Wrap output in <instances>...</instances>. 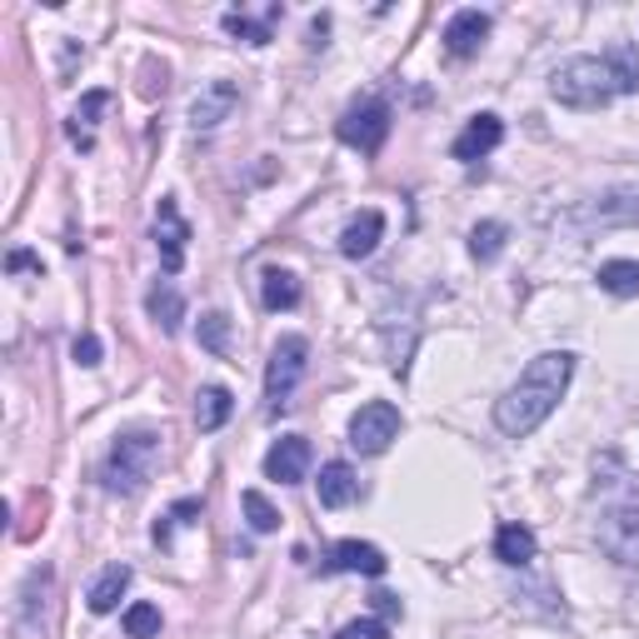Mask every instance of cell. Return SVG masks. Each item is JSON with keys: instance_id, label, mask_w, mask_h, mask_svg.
Masks as SVG:
<instances>
[{"instance_id": "obj_1", "label": "cell", "mask_w": 639, "mask_h": 639, "mask_svg": "<svg viewBox=\"0 0 639 639\" xmlns=\"http://www.w3.org/2000/svg\"><path fill=\"white\" fill-rule=\"evenodd\" d=\"M570 375H574L570 350H545V355H535L525 365V375L505 390V400L494 404V425L505 430V435H515V440L535 435V430L555 415V404L564 400Z\"/></svg>"}, {"instance_id": "obj_2", "label": "cell", "mask_w": 639, "mask_h": 639, "mask_svg": "<svg viewBox=\"0 0 639 639\" xmlns=\"http://www.w3.org/2000/svg\"><path fill=\"white\" fill-rule=\"evenodd\" d=\"M160 465V435L156 430H130L111 445V460H105V490L111 494H140L156 480Z\"/></svg>"}, {"instance_id": "obj_3", "label": "cell", "mask_w": 639, "mask_h": 639, "mask_svg": "<svg viewBox=\"0 0 639 639\" xmlns=\"http://www.w3.org/2000/svg\"><path fill=\"white\" fill-rule=\"evenodd\" d=\"M550 90L560 105H574V111H605L615 101V80H609L605 56H574L564 60L550 76Z\"/></svg>"}, {"instance_id": "obj_4", "label": "cell", "mask_w": 639, "mask_h": 639, "mask_svg": "<svg viewBox=\"0 0 639 639\" xmlns=\"http://www.w3.org/2000/svg\"><path fill=\"white\" fill-rule=\"evenodd\" d=\"M305 365H310V340L305 335H281L270 350V370H265V400L270 410H285V400L295 395V385L305 380Z\"/></svg>"}, {"instance_id": "obj_5", "label": "cell", "mask_w": 639, "mask_h": 639, "mask_svg": "<svg viewBox=\"0 0 639 639\" xmlns=\"http://www.w3.org/2000/svg\"><path fill=\"white\" fill-rule=\"evenodd\" d=\"M574 230H615V225H639V180L615 185V191L584 201L580 210H570Z\"/></svg>"}, {"instance_id": "obj_6", "label": "cell", "mask_w": 639, "mask_h": 639, "mask_svg": "<svg viewBox=\"0 0 639 639\" xmlns=\"http://www.w3.org/2000/svg\"><path fill=\"white\" fill-rule=\"evenodd\" d=\"M340 140L355 150H365V156H375V150L385 146V135H390V105L380 101V95H365V101H355L345 115H340Z\"/></svg>"}, {"instance_id": "obj_7", "label": "cell", "mask_w": 639, "mask_h": 639, "mask_svg": "<svg viewBox=\"0 0 639 639\" xmlns=\"http://www.w3.org/2000/svg\"><path fill=\"white\" fill-rule=\"evenodd\" d=\"M395 435H400V410L390 400H370L350 415V445L360 455H385Z\"/></svg>"}, {"instance_id": "obj_8", "label": "cell", "mask_w": 639, "mask_h": 639, "mask_svg": "<svg viewBox=\"0 0 639 639\" xmlns=\"http://www.w3.org/2000/svg\"><path fill=\"white\" fill-rule=\"evenodd\" d=\"M600 550L615 564H639V505H615L600 515Z\"/></svg>"}, {"instance_id": "obj_9", "label": "cell", "mask_w": 639, "mask_h": 639, "mask_svg": "<svg viewBox=\"0 0 639 639\" xmlns=\"http://www.w3.org/2000/svg\"><path fill=\"white\" fill-rule=\"evenodd\" d=\"M240 105V85L236 80H210L201 85V95L191 101V125L195 130H215L220 121H230V111Z\"/></svg>"}, {"instance_id": "obj_10", "label": "cell", "mask_w": 639, "mask_h": 639, "mask_svg": "<svg viewBox=\"0 0 639 639\" xmlns=\"http://www.w3.org/2000/svg\"><path fill=\"white\" fill-rule=\"evenodd\" d=\"M265 475L275 484H300L305 475H310V440H305V435L275 440V449L265 455Z\"/></svg>"}, {"instance_id": "obj_11", "label": "cell", "mask_w": 639, "mask_h": 639, "mask_svg": "<svg viewBox=\"0 0 639 639\" xmlns=\"http://www.w3.org/2000/svg\"><path fill=\"white\" fill-rule=\"evenodd\" d=\"M326 570L330 574H370V580H380V574L390 570V560H385L375 545H365V539H340L335 550H330Z\"/></svg>"}, {"instance_id": "obj_12", "label": "cell", "mask_w": 639, "mask_h": 639, "mask_svg": "<svg viewBox=\"0 0 639 639\" xmlns=\"http://www.w3.org/2000/svg\"><path fill=\"white\" fill-rule=\"evenodd\" d=\"M185 240H191V225L180 220L175 201H160V215H156V246H160V265L175 275L185 265Z\"/></svg>"}, {"instance_id": "obj_13", "label": "cell", "mask_w": 639, "mask_h": 639, "mask_svg": "<svg viewBox=\"0 0 639 639\" xmlns=\"http://www.w3.org/2000/svg\"><path fill=\"white\" fill-rule=\"evenodd\" d=\"M500 140H505V121L484 111V115H475V121L460 130V140H455V160H465V166H470V160H484L494 146H500Z\"/></svg>"}, {"instance_id": "obj_14", "label": "cell", "mask_w": 639, "mask_h": 639, "mask_svg": "<svg viewBox=\"0 0 639 639\" xmlns=\"http://www.w3.org/2000/svg\"><path fill=\"white\" fill-rule=\"evenodd\" d=\"M484 35H490V15L484 11H455L449 15V25H445V50L449 56H475L484 45Z\"/></svg>"}, {"instance_id": "obj_15", "label": "cell", "mask_w": 639, "mask_h": 639, "mask_svg": "<svg viewBox=\"0 0 639 639\" xmlns=\"http://www.w3.org/2000/svg\"><path fill=\"white\" fill-rule=\"evenodd\" d=\"M105 111H111V90H85V95H80V105L70 111L66 130H70V140H76L80 150H95V125H101Z\"/></svg>"}, {"instance_id": "obj_16", "label": "cell", "mask_w": 639, "mask_h": 639, "mask_svg": "<svg viewBox=\"0 0 639 639\" xmlns=\"http://www.w3.org/2000/svg\"><path fill=\"white\" fill-rule=\"evenodd\" d=\"M380 236H385V215L380 210H360L355 220L340 230V255H345V260H365L375 246H380Z\"/></svg>"}, {"instance_id": "obj_17", "label": "cell", "mask_w": 639, "mask_h": 639, "mask_svg": "<svg viewBox=\"0 0 639 639\" xmlns=\"http://www.w3.org/2000/svg\"><path fill=\"white\" fill-rule=\"evenodd\" d=\"M535 529L529 525H500L494 529V560L500 564H510V570H520V564H529L535 560Z\"/></svg>"}, {"instance_id": "obj_18", "label": "cell", "mask_w": 639, "mask_h": 639, "mask_svg": "<svg viewBox=\"0 0 639 639\" xmlns=\"http://www.w3.org/2000/svg\"><path fill=\"white\" fill-rule=\"evenodd\" d=\"M355 494H360V475L350 470L345 460H330L326 470H320V505L326 510H345Z\"/></svg>"}, {"instance_id": "obj_19", "label": "cell", "mask_w": 639, "mask_h": 639, "mask_svg": "<svg viewBox=\"0 0 639 639\" xmlns=\"http://www.w3.org/2000/svg\"><path fill=\"white\" fill-rule=\"evenodd\" d=\"M130 590V564H105L101 570V580L90 584V595H85V605L95 609V615H111L115 605H121V595Z\"/></svg>"}, {"instance_id": "obj_20", "label": "cell", "mask_w": 639, "mask_h": 639, "mask_svg": "<svg viewBox=\"0 0 639 639\" xmlns=\"http://www.w3.org/2000/svg\"><path fill=\"white\" fill-rule=\"evenodd\" d=\"M605 66H609V80H615V95H635L639 90V45H629V41L609 45Z\"/></svg>"}, {"instance_id": "obj_21", "label": "cell", "mask_w": 639, "mask_h": 639, "mask_svg": "<svg viewBox=\"0 0 639 639\" xmlns=\"http://www.w3.org/2000/svg\"><path fill=\"white\" fill-rule=\"evenodd\" d=\"M146 310H150V320H156L166 335H175L180 320H185V295H180L175 285H156V290L146 295Z\"/></svg>"}, {"instance_id": "obj_22", "label": "cell", "mask_w": 639, "mask_h": 639, "mask_svg": "<svg viewBox=\"0 0 639 639\" xmlns=\"http://www.w3.org/2000/svg\"><path fill=\"white\" fill-rule=\"evenodd\" d=\"M230 410H236V395L225 390V385H205L201 400H195V425L210 435V430H220L230 420Z\"/></svg>"}, {"instance_id": "obj_23", "label": "cell", "mask_w": 639, "mask_h": 639, "mask_svg": "<svg viewBox=\"0 0 639 639\" xmlns=\"http://www.w3.org/2000/svg\"><path fill=\"white\" fill-rule=\"evenodd\" d=\"M260 300H265V310H295L300 305V281H295L290 270H265Z\"/></svg>"}, {"instance_id": "obj_24", "label": "cell", "mask_w": 639, "mask_h": 639, "mask_svg": "<svg viewBox=\"0 0 639 639\" xmlns=\"http://www.w3.org/2000/svg\"><path fill=\"white\" fill-rule=\"evenodd\" d=\"M505 240H510V230H505L500 220H480V225L470 230V255L480 260V265H490V260H500Z\"/></svg>"}, {"instance_id": "obj_25", "label": "cell", "mask_w": 639, "mask_h": 639, "mask_svg": "<svg viewBox=\"0 0 639 639\" xmlns=\"http://www.w3.org/2000/svg\"><path fill=\"white\" fill-rule=\"evenodd\" d=\"M600 285L609 295H639V260H605L600 265Z\"/></svg>"}, {"instance_id": "obj_26", "label": "cell", "mask_w": 639, "mask_h": 639, "mask_svg": "<svg viewBox=\"0 0 639 639\" xmlns=\"http://www.w3.org/2000/svg\"><path fill=\"white\" fill-rule=\"evenodd\" d=\"M220 25H225L230 35H240L246 45H270V31H275V21H250L246 11H225Z\"/></svg>"}, {"instance_id": "obj_27", "label": "cell", "mask_w": 639, "mask_h": 639, "mask_svg": "<svg viewBox=\"0 0 639 639\" xmlns=\"http://www.w3.org/2000/svg\"><path fill=\"white\" fill-rule=\"evenodd\" d=\"M240 505H246V520H250V529H255V535H270V529L281 525V510L270 505L260 490H246V494H240Z\"/></svg>"}, {"instance_id": "obj_28", "label": "cell", "mask_w": 639, "mask_h": 639, "mask_svg": "<svg viewBox=\"0 0 639 639\" xmlns=\"http://www.w3.org/2000/svg\"><path fill=\"white\" fill-rule=\"evenodd\" d=\"M201 345L210 350V355H230V320H225L220 310L201 315Z\"/></svg>"}, {"instance_id": "obj_29", "label": "cell", "mask_w": 639, "mask_h": 639, "mask_svg": "<svg viewBox=\"0 0 639 639\" xmlns=\"http://www.w3.org/2000/svg\"><path fill=\"white\" fill-rule=\"evenodd\" d=\"M50 584H56V574H50V570H35L31 574V580H25V629H35V609H45V595H50Z\"/></svg>"}, {"instance_id": "obj_30", "label": "cell", "mask_w": 639, "mask_h": 639, "mask_svg": "<svg viewBox=\"0 0 639 639\" xmlns=\"http://www.w3.org/2000/svg\"><path fill=\"white\" fill-rule=\"evenodd\" d=\"M121 625H125L130 639H150V635H160V609L156 605H130Z\"/></svg>"}, {"instance_id": "obj_31", "label": "cell", "mask_w": 639, "mask_h": 639, "mask_svg": "<svg viewBox=\"0 0 639 639\" xmlns=\"http://www.w3.org/2000/svg\"><path fill=\"white\" fill-rule=\"evenodd\" d=\"M335 639H390V625H385V619H355V625H345Z\"/></svg>"}, {"instance_id": "obj_32", "label": "cell", "mask_w": 639, "mask_h": 639, "mask_svg": "<svg viewBox=\"0 0 639 639\" xmlns=\"http://www.w3.org/2000/svg\"><path fill=\"white\" fill-rule=\"evenodd\" d=\"M76 365H85V370H95V365H101V340L90 335H76Z\"/></svg>"}, {"instance_id": "obj_33", "label": "cell", "mask_w": 639, "mask_h": 639, "mask_svg": "<svg viewBox=\"0 0 639 639\" xmlns=\"http://www.w3.org/2000/svg\"><path fill=\"white\" fill-rule=\"evenodd\" d=\"M370 605H375V615H380L385 625H390V619H400V615H404L400 595H390V590H375V595H370Z\"/></svg>"}, {"instance_id": "obj_34", "label": "cell", "mask_w": 639, "mask_h": 639, "mask_svg": "<svg viewBox=\"0 0 639 639\" xmlns=\"http://www.w3.org/2000/svg\"><path fill=\"white\" fill-rule=\"evenodd\" d=\"M5 270H41V255H31V250H11Z\"/></svg>"}]
</instances>
